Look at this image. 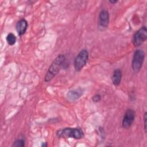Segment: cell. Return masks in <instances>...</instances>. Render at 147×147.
<instances>
[{
    "label": "cell",
    "mask_w": 147,
    "mask_h": 147,
    "mask_svg": "<svg viewBox=\"0 0 147 147\" xmlns=\"http://www.w3.org/2000/svg\"><path fill=\"white\" fill-rule=\"evenodd\" d=\"M66 60L65 56L63 54L59 55L52 61L44 76V82H49L59 72Z\"/></svg>",
    "instance_id": "cell-1"
},
{
    "label": "cell",
    "mask_w": 147,
    "mask_h": 147,
    "mask_svg": "<svg viewBox=\"0 0 147 147\" xmlns=\"http://www.w3.org/2000/svg\"><path fill=\"white\" fill-rule=\"evenodd\" d=\"M56 135L59 138H72L80 140L84 138V133L82 129L79 127H64L57 130Z\"/></svg>",
    "instance_id": "cell-2"
},
{
    "label": "cell",
    "mask_w": 147,
    "mask_h": 147,
    "mask_svg": "<svg viewBox=\"0 0 147 147\" xmlns=\"http://www.w3.org/2000/svg\"><path fill=\"white\" fill-rule=\"evenodd\" d=\"M145 56L144 51L141 49H137L134 51L131 60V68L134 72L140 71L144 64Z\"/></svg>",
    "instance_id": "cell-3"
},
{
    "label": "cell",
    "mask_w": 147,
    "mask_h": 147,
    "mask_svg": "<svg viewBox=\"0 0 147 147\" xmlns=\"http://www.w3.org/2000/svg\"><path fill=\"white\" fill-rule=\"evenodd\" d=\"M88 52L86 49H82L75 58L74 65L76 72L80 71L86 65L88 60Z\"/></svg>",
    "instance_id": "cell-4"
},
{
    "label": "cell",
    "mask_w": 147,
    "mask_h": 147,
    "mask_svg": "<svg viewBox=\"0 0 147 147\" xmlns=\"http://www.w3.org/2000/svg\"><path fill=\"white\" fill-rule=\"evenodd\" d=\"M147 39V29L145 26L140 28L134 34L133 44L135 47L141 46Z\"/></svg>",
    "instance_id": "cell-5"
},
{
    "label": "cell",
    "mask_w": 147,
    "mask_h": 147,
    "mask_svg": "<svg viewBox=\"0 0 147 147\" xmlns=\"http://www.w3.org/2000/svg\"><path fill=\"white\" fill-rule=\"evenodd\" d=\"M136 113L132 109H127L122 121V126L124 129H129L133 125L135 119Z\"/></svg>",
    "instance_id": "cell-6"
},
{
    "label": "cell",
    "mask_w": 147,
    "mask_h": 147,
    "mask_svg": "<svg viewBox=\"0 0 147 147\" xmlns=\"http://www.w3.org/2000/svg\"><path fill=\"white\" fill-rule=\"evenodd\" d=\"M110 22V14L108 10L102 9L99 13L98 25L101 29H106Z\"/></svg>",
    "instance_id": "cell-7"
},
{
    "label": "cell",
    "mask_w": 147,
    "mask_h": 147,
    "mask_svg": "<svg viewBox=\"0 0 147 147\" xmlns=\"http://www.w3.org/2000/svg\"><path fill=\"white\" fill-rule=\"evenodd\" d=\"M28 22L25 18H22L17 22L16 25V28L19 36H21L25 33L28 29Z\"/></svg>",
    "instance_id": "cell-8"
},
{
    "label": "cell",
    "mask_w": 147,
    "mask_h": 147,
    "mask_svg": "<svg viewBox=\"0 0 147 147\" xmlns=\"http://www.w3.org/2000/svg\"><path fill=\"white\" fill-rule=\"evenodd\" d=\"M83 94V91L81 88H77L68 91L67 94L68 100L71 101H75L78 99Z\"/></svg>",
    "instance_id": "cell-9"
},
{
    "label": "cell",
    "mask_w": 147,
    "mask_h": 147,
    "mask_svg": "<svg viewBox=\"0 0 147 147\" xmlns=\"http://www.w3.org/2000/svg\"><path fill=\"white\" fill-rule=\"evenodd\" d=\"M122 78V71L119 68H117L114 69L111 76V80H112L113 84L115 86H119L121 82Z\"/></svg>",
    "instance_id": "cell-10"
},
{
    "label": "cell",
    "mask_w": 147,
    "mask_h": 147,
    "mask_svg": "<svg viewBox=\"0 0 147 147\" xmlns=\"http://www.w3.org/2000/svg\"><path fill=\"white\" fill-rule=\"evenodd\" d=\"M6 40L9 45L12 46L16 44V37L15 34H13V33H9L6 36Z\"/></svg>",
    "instance_id": "cell-11"
},
{
    "label": "cell",
    "mask_w": 147,
    "mask_h": 147,
    "mask_svg": "<svg viewBox=\"0 0 147 147\" xmlns=\"http://www.w3.org/2000/svg\"><path fill=\"white\" fill-rule=\"evenodd\" d=\"M25 140L22 138H19L16 139L13 143L12 146H17V147H24L25 146Z\"/></svg>",
    "instance_id": "cell-12"
},
{
    "label": "cell",
    "mask_w": 147,
    "mask_h": 147,
    "mask_svg": "<svg viewBox=\"0 0 147 147\" xmlns=\"http://www.w3.org/2000/svg\"><path fill=\"white\" fill-rule=\"evenodd\" d=\"M101 100V95L99 94H95L94 95H93V96L92 97V100L93 102L94 103H97L99 102L100 100Z\"/></svg>",
    "instance_id": "cell-13"
},
{
    "label": "cell",
    "mask_w": 147,
    "mask_h": 147,
    "mask_svg": "<svg viewBox=\"0 0 147 147\" xmlns=\"http://www.w3.org/2000/svg\"><path fill=\"white\" fill-rule=\"evenodd\" d=\"M146 123H147V113L145 112L144 115V127L145 130V133H146Z\"/></svg>",
    "instance_id": "cell-14"
},
{
    "label": "cell",
    "mask_w": 147,
    "mask_h": 147,
    "mask_svg": "<svg viewBox=\"0 0 147 147\" xmlns=\"http://www.w3.org/2000/svg\"><path fill=\"white\" fill-rule=\"evenodd\" d=\"M109 2L110 3H111V4H115V3H116L117 2H118V1H117V0H109Z\"/></svg>",
    "instance_id": "cell-15"
},
{
    "label": "cell",
    "mask_w": 147,
    "mask_h": 147,
    "mask_svg": "<svg viewBox=\"0 0 147 147\" xmlns=\"http://www.w3.org/2000/svg\"><path fill=\"white\" fill-rule=\"evenodd\" d=\"M41 146H44V147H45V146H47V142H42V144L41 145Z\"/></svg>",
    "instance_id": "cell-16"
}]
</instances>
